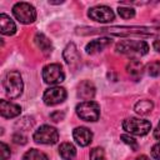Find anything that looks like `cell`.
Segmentation results:
<instances>
[{"mask_svg":"<svg viewBox=\"0 0 160 160\" xmlns=\"http://www.w3.org/2000/svg\"><path fill=\"white\" fill-rule=\"evenodd\" d=\"M72 136H74V140L80 146H88L91 142L92 132L90 131V129H88L85 126H79V128H75L74 129Z\"/></svg>","mask_w":160,"mask_h":160,"instance_id":"obj_10","label":"cell"},{"mask_svg":"<svg viewBox=\"0 0 160 160\" xmlns=\"http://www.w3.org/2000/svg\"><path fill=\"white\" fill-rule=\"evenodd\" d=\"M152 108H154L152 101H151V100H148V99H144V100L138 101V102L135 104V106H134L135 111H136L138 114H140V115H146V114H149V112L152 110Z\"/></svg>","mask_w":160,"mask_h":160,"instance_id":"obj_19","label":"cell"},{"mask_svg":"<svg viewBox=\"0 0 160 160\" xmlns=\"http://www.w3.org/2000/svg\"><path fill=\"white\" fill-rule=\"evenodd\" d=\"M120 139H121L125 144H128V145L130 146V149H131V150H134V151H136V150H138L139 144L136 142V140H135L134 138H131V136H129V135L124 134V135H121V136H120Z\"/></svg>","mask_w":160,"mask_h":160,"instance_id":"obj_23","label":"cell"},{"mask_svg":"<svg viewBox=\"0 0 160 160\" xmlns=\"http://www.w3.org/2000/svg\"><path fill=\"white\" fill-rule=\"evenodd\" d=\"M65 74L60 64H49L42 69V80L46 84L55 85L64 81Z\"/></svg>","mask_w":160,"mask_h":160,"instance_id":"obj_7","label":"cell"},{"mask_svg":"<svg viewBox=\"0 0 160 160\" xmlns=\"http://www.w3.org/2000/svg\"><path fill=\"white\" fill-rule=\"evenodd\" d=\"M76 114L85 121H96L100 118V106L95 101H82L76 105Z\"/></svg>","mask_w":160,"mask_h":160,"instance_id":"obj_5","label":"cell"},{"mask_svg":"<svg viewBox=\"0 0 160 160\" xmlns=\"http://www.w3.org/2000/svg\"><path fill=\"white\" fill-rule=\"evenodd\" d=\"M22 160H49L48 156L41 152L40 150L36 149H30L29 151H26L22 156Z\"/></svg>","mask_w":160,"mask_h":160,"instance_id":"obj_20","label":"cell"},{"mask_svg":"<svg viewBox=\"0 0 160 160\" xmlns=\"http://www.w3.org/2000/svg\"><path fill=\"white\" fill-rule=\"evenodd\" d=\"M135 160H150V159H149L146 155H140V156H138Z\"/></svg>","mask_w":160,"mask_h":160,"instance_id":"obj_31","label":"cell"},{"mask_svg":"<svg viewBox=\"0 0 160 160\" xmlns=\"http://www.w3.org/2000/svg\"><path fill=\"white\" fill-rule=\"evenodd\" d=\"M154 136H155V139L160 140V121H159V124H158L156 129L154 130Z\"/></svg>","mask_w":160,"mask_h":160,"instance_id":"obj_29","label":"cell"},{"mask_svg":"<svg viewBox=\"0 0 160 160\" xmlns=\"http://www.w3.org/2000/svg\"><path fill=\"white\" fill-rule=\"evenodd\" d=\"M88 16L98 22H111L115 19V14L114 11L105 5H99V6H94L91 9H89L88 11Z\"/></svg>","mask_w":160,"mask_h":160,"instance_id":"obj_8","label":"cell"},{"mask_svg":"<svg viewBox=\"0 0 160 160\" xmlns=\"http://www.w3.org/2000/svg\"><path fill=\"white\" fill-rule=\"evenodd\" d=\"M148 70V74L150 76H160V60H156V61H152L148 65L146 68Z\"/></svg>","mask_w":160,"mask_h":160,"instance_id":"obj_21","label":"cell"},{"mask_svg":"<svg viewBox=\"0 0 160 160\" xmlns=\"http://www.w3.org/2000/svg\"><path fill=\"white\" fill-rule=\"evenodd\" d=\"M0 31L2 35H14L16 31V25L6 14H0Z\"/></svg>","mask_w":160,"mask_h":160,"instance_id":"obj_15","label":"cell"},{"mask_svg":"<svg viewBox=\"0 0 160 160\" xmlns=\"http://www.w3.org/2000/svg\"><path fill=\"white\" fill-rule=\"evenodd\" d=\"M62 56H64V60L66 61V64L69 66H76L80 61V55H79L78 48L75 46L74 42H70L65 46Z\"/></svg>","mask_w":160,"mask_h":160,"instance_id":"obj_11","label":"cell"},{"mask_svg":"<svg viewBox=\"0 0 160 160\" xmlns=\"http://www.w3.org/2000/svg\"><path fill=\"white\" fill-rule=\"evenodd\" d=\"M32 139L38 144H45V145H54L59 140V132L55 128L50 125H42L38 130H35Z\"/></svg>","mask_w":160,"mask_h":160,"instance_id":"obj_6","label":"cell"},{"mask_svg":"<svg viewBox=\"0 0 160 160\" xmlns=\"http://www.w3.org/2000/svg\"><path fill=\"white\" fill-rule=\"evenodd\" d=\"M152 46H154V49H155L158 52H160V39H159V40H155L154 44H152Z\"/></svg>","mask_w":160,"mask_h":160,"instance_id":"obj_30","label":"cell"},{"mask_svg":"<svg viewBox=\"0 0 160 160\" xmlns=\"http://www.w3.org/2000/svg\"><path fill=\"white\" fill-rule=\"evenodd\" d=\"M50 116H51V119H52L54 121H60V120H62V119H64V112L55 111V112H52Z\"/></svg>","mask_w":160,"mask_h":160,"instance_id":"obj_28","label":"cell"},{"mask_svg":"<svg viewBox=\"0 0 160 160\" xmlns=\"http://www.w3.org/2000/svg\"><path fill=\"white\" fill-rule=\"evenodd\" d=\"M12 141H14L15 144L24 145V144H26V138H25L22 134L16 132V134H14V135H12Z\"/></svg>","mask_w":160,"mask_h":160,"instance_id":"obj_26","label":"cell"},{"mask_svg":"<svg viewBox=\"0 0 160 160\" xmlns=\"http://www.w3.org/2000/svg\"><path fill=\"white\" fill-rule=\"evenodd\" d=\"M90 160H106L104 150L101 148H94L90 151Z\"/></svg>","mask_w":160,"mask_h":160,"instance_id":"obj_24","label":"cell"},{"mask_svg":"<svg viewBox=\"0 0 160 160\" xmlns=\"http://www.w3.org/2000/svg\"><path fill=\"white\" fill-rule=\"evenodd\" d=\"M2 86L5 89L6 95L10 99H16L22 94L24 84H22V78L19 71L11 70L8 71L2 79Z\"/></svg>","mask_w":160,"mask_h":160,"instance_id":"obj_1","label":"cell"},{"mask_svg":"<svg viewBox=\"0 0 160 160\" xmlns=\"http://www.w3.org/2000/svg\"><path fill=\"white\" fill-rule=\"evenodd\" d=\"M59 154L64 160H72L76 156V149L71 142H62L59 146Z\"/></svg>","mask_w":160,"mask_h":160,"instance_id":"obj_18","label":"cell"},{"mask_svg":"<svg viewBox=\"0 0 160 160\" xmlns=\"http://www.w3.org/2000/svg\"><path fill=\"white\" fill-rule=\"evenodd\" d=\"M110 44H111V39L110 38H100V39H95V40L90 41L85 46V50H86L88 54H96L99 51H102Z\"/></svg>","mask_w":160,"mask_h":160,"instance_id":"obj_14","label":"cell"},{"mask_svg":"<svg viewBox=\"0 0 160 160\" xmlns=\"http://www.w3.org/2000/svg\"><path fill=\"white\" fill-rule=\"evenodd\" d=\"M21 112V108L16 104H12L10 101H6V100H1L0 101V114L2 118H6V119H11V118H15L18 115H20Z\"/></svg>","mask_w":160,"mask_h":160,"instance_id":"obj_12","label":"cell"},{"mask_svg":"<svg viewBox=\"0 0 160 160\" xmlns=\"http://www.w3.org/2000/svg\"><path fill=\"white\" fill-rule=\"evenodd\" d=\"M12 14L22 24H31L36 19V10L29 2H16L12 6Z\"/></svg>","mask_w":160,"mask_h":160,"instance_id":"obj_4","label":"cell"},{"mask_svg":"<svg viewBox=\"0 0 160 160\" xmlns=\"http://www.w3.org/2000/svg\"><path fill=\"white\" fill-rule=\"evenodd\" d=\"M122 129L132 135L144 136L151 130V122L144 119L128 118L122 121Z\"/></svg>","mask_w":160,"mask_h":160,"instance_id":"obj_3","label":"cell"},{"mask_svg":"<svg viewBox=\"0 0 160 160\" xmlns=\"http://www.w3.org/2000/svg\"><path fill=\"white\" fill-rule=\"evenodd\" d=\"M118 12H119V15H120L122 19H131V18H134V16H135V10H134V9H131V8L119 6Z\"/></svg>","mask_w":160,"mask_h":160,"instance_id":"obj_22","label":"cell"},{"mask_svg":"<svg viewBox=\"0 0 160 160\" xmlns=\"http://www.w3.org/2000/svg\"><path fill=\"white\" fill-rule=\"evenodd\" d=\"M126 71L129 72V75L134 79V80H140L141 76H142V72H144V65L141 61L136 60V59H132L130 60V62L126 65Z\"/></svg>","mask_w":160,"mask_h":160,"instance_id":"obj_16","label":"cell"},{"mask_svg":"<svg viewBox=\"0 0 160 160\" xmlns=\"http://www.w3.org/2000/svg\"><path fill=\"white\" fill-rule=\"evenodd\" d=\"M0 150H1V160H8L11 155V151H10L9 146L5 142H1L0 144Z\"/></svg>","mask_w":160,"mask_h":160,"instance_id":"obj_25","label":"cell"},{"mask_svg":"<svg viewBox=\"0 0 160 160\" xmlns=\"http://www.w3.org/2000/svg\"><path fill=\"white\" fill-rule=\"evenodd\" d=\"M34 42H35V45H36L42 52H45V54H49V52H51V50H52V44H51V41H50L44 34L38 32V34L35 35V38H34Z\"/></svg>","mask_w":160,"mask_h":160,"instance_id":"obj_17","label":"cell"},{"mask_svg":"<svg viewBox=\"0 0 160 160\" xmlns=\"http://www.w3.org/2000/svg\"><path fill=\"white\" fill-rule=\"evenodd\" d=\"M78 96L85 101H90L95 96V86L91 81L84 80L78 86Z\"/></svg>","mask_w":160,"mask_h":160,"instance_id":"obj_13","label":"cell"},{"mask_svg":"<svg viewBox=\"0 0 160 160\" xmlns=\"http://www.w3.org/2000/svg\"><path fill=\"white\" fill-rule=\"evenodd\" d=\"M151 156H152L155 160H160V142L155 144V145L151 148Z\"/></svg>","mask_w":160,"mask_h":160,"instance_id":"obj_27","label":"cell"},{"mask_svg":"<svg viewBox=\"0 0 160 160\" xmlns=\"http://www.w3.org/2000/svg\"><path fill=\"white\" fill-rule=\"evenodd\" d=\"M116 51L129 56H142L148 54L149 45L139 40H122L116 45Z\"/></svg>","mask_w":160,"mask_h":160,"instance_id":"obj_2","label":"cell"},{"mask_svg":"<svg viewBox=\"0 0 160 160\" xmlns=\"http://www.w3.org/2000/svg\"><path fill=\"white\" fill-rule=\"evenodd\" d=\"M65 99H66V90L64 88H60V86H54V88L45 90L44 96H42L44 102L46 105H50V106L60 104Z\"/></svg>","mask_w":160,"mask_h":160,"instance_id":"obj_9","label":"cell"}]
</instances>
